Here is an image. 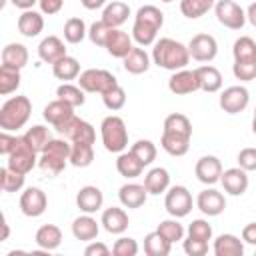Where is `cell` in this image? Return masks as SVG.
Returning <instances> with one entry per match:
<instances>
[{
	"mask_svg": "<svg viewBox=\"0 0 256 256\" xmlns=\"http://www.w3.org/2000/svg\"><path fill=\"white\" fill-rule=\"evenodd\" d=\"M192 122L186 114L172 112L164 118V130L160 136V146L170 156H184L190 148Z\"/></svg>",
	"mask_w": 256,
	"mask_h": 256,
	"instance_id": "cell-1",
	"label": "cell"
},
{
	"mask_svg": "<svg viewBox=\"0 0 256 256\" xmlns=\"http://www.w3.org/2000/svg\"><path fill=\"white\" fill-rule=\"evenodd\" d=\"M164 26V14L160 8L152 6V4H144L138 8L136 16H134V24H132V40L146 48V46H154L156 36L160 32V28Z\"/></svg>",
	"mask_w": 256,
	"mask_h": 256,
	"instance_id": "cell-2",
	"label": "cell"
},
{
	"mask_svg": "<svg viewBox=\"0 0 256 256\" xmlns=\"http://www.w3.org/2000/svg\"><path fill=\"white\" fill-rule=\"evenodd\" d=\"M152 62L158 68H164V70H170V72L182 70L190 62L188 46H184L182 42H178L174 38H160V40L154 42Z\"/></svg>",
	"mask_w": 256,
	"mask_h": 256,
	"instance_id": "cell-3",
	"label": "cell"
},
{
	"mask_svg": "<svg viewBox=\"0 0 256 256\" xmlns=\"http://www.w3.org/2000/svg\"><path fill=\"white\" fill-rule=\"evenodd\" d=\"M70 148H72L70 140H66V138H52L48 142V146L38 156V168L44 174H48L50 178L58 176L66 168V164L70 162Z\"/></svg>",
	"mask_w": 256,
	"mask_h": 256,
	"instance_id": "cell-4",
	"label": "cell"
},
{
	"mask_svg": "<svg viewBox=\"0 0 256 256\" xmlns=\"http://www.w3.org/2000/svg\"><path fill=\"white\" fill-rule=\"evenodd\" d=\"M32 114V102L28 96H12L0 108V128L6 132H16L26 126Z\"/></svg>",
	"mask_w": 256,
	"mask_h": 256,
	"instance_id": "cell-5",
	"label": "cell"
},
{
	"mask_svg": "<svg viewBox=\"0 0 256 256\" xmlns=\"http://www.w3.org/2000/svg\"><path fill=\"white\" fill-rule=\"evenodd\" d=\"M100 138L108 152L112 154L124 152L128 148V130H126L124 120L116 114L106 116L100 124Z\"/></svg>",
	"mask_w": 256,
	"mask_h": 256,
	"instance_id": "cell-6",
	"label": "cell"
},
{
	"mask_svg": "<svg viewBox=\"0 0 256 256\" xmlns=\"http://www.w3.org/2000/svg\"><path fill=\"white\" fill-rule=\"evenodd\" d=\"M118 84L116 76L104 68H88L84 72H80L78 76V86L86 92V94H104L110 88H114Z\"/></svg>",
	"mask_w": 256,
	"mask_h": 256,
	"instance_id": "cell-7",
	"label": "cell"
},
{
	"mask_svg": "<svg viewBox=\"0 0 256 256\" xmlns=\"http://www.w3.org/2000/svg\"><path fill=\"white\" fill-rule=\"evenodd\" d=\"M38 152L26 142L24 136H18L16 138V146L14 150L6 156V166L16 170V172H22V174H28L36 164H38Z\"/></svg>",
	"mask_w": 256,
	"mask_h": 256,
	"instance_id": "cell-8",
	"label": "cell"
},
{
	"mask_svg": "<svg viewBox=\"0 0 256 256\" xmlns=\"http://www.w3.org/2000/svg\"><path fill=\"white\" fill-rule=\"evenodd\" d=\"M192 194L186 186H170L164 196V208L174 218H184L192 210Z\"/></svg>",
	"mask_w": 256,
	"mask_h": 256,
	"instance_id": "cell-9",
	"label": "cell"
},
{
	"mask_svg": "<svg viewBox=\"0 0 256 256\" xmlns=\"http://www.w3.org/2000/svg\"><path fill=\"white\" fill-rule=\"evenodd\" d=\"M216 20L228 30H242L246 24V10H242L234 0H218L214 4Z\"/></svg>",
	"mask_w": 256,
	"mask_h": 256,
	"instance_id": "cell-10",
	"label": "cell"
},
{
	"mask_svg": "<svg viewBox=\"0 0 256 256\" xmlns=\"http://www.w3.org/2000/svg\"><path fill=\"white\" fill-rule=\"evenodd\" d=\"M56 132H58L60 136H64L66 140H70V142L94 144V140H96V130H94V126H92L90 122L78 118L76 114H74L68 122H64L60 128H56Z\"/></svg>",
	"mask_w": 256,
	"mask_h": 256,
	"instance_id": "cell-11",
	"label": "cell"
},
{
	"mask_svg": "<svg viewBox=\"0 0 256 256\" xmlns=\"http://www.w3.org/2000/svg\"><path fill=\"white\" fill-rule=\"evenodd\" d=\"M218 104L220 108L226 112V114H238V112H244L250 104V92L246 86H228L220 92V98H218Z\"/></svg>",
	"mask_w": 256,
	"mask_h": 256,
	"instance_id": "cell-12",
	"label": "cell"
},
{
	"mask_svg": "<svg viewBox=\"0 0 256 256\" xmlns=\"http://www.w3.org/2000/svg\"><path fill=\"white\" fill-rule=\"evenodd\" d=\"M190 58L196 62H212L218 54V42L212 34H196L188 42Z\"/></svg>",
	"mask_w": 256,
	"mask_h": 256,
	"instance_id": "cell-13",
	"label": "cell"
},
{
	"mask_svg": "<svg viewBox=\"0 0 256 256\" xmlns=\"http://www.w3.org/2000/svg\"><path fill=\"white\" fill-rule=\"evenodd\" d=\"M46 208H48V198H46L42 188L30 186L20 194V210L24 216L38 218L46 212Z\"/></svg>",
	"mask_w": 256,
	"mask_h": 256,
	"instance_id": "cell-14",
	"label": "cell"
},
{
	"mask_svg": "<svg viewBox=\"0 0 256 256\" xmlns=\"http://www.w3.org/2000/svg\"><path fill=\"white\" fill-rule=\"evenodd\" d=\"M168 90L176 96H188V94H194L196 90H200L196 70L182 68V70L172 72V76L168 80Z\"/></svg>",
	"mask_w": 256,
	"mask_h": 256,
	"instance_id": "cell-15",
	"label": "cell"
},
{
	"mask_svg": "<svg viewBox=\"0 0 256 256\" xmlns=\"http://www.w3.org/2000/svg\"><path fill=\"white\" fill-rule=\"evenodd\" d=\"M196 208L204 216H220L226 208V198L216 188H204L196 196Z\"/></svg>",
	"mask_w": 256,
	"mask_h": 256,
	"instance_id": "cell-16",
	"label": "cell"
},
{
	"mask_svg": "<svg viewBox=\"0 0 256 256\" xmlns=\"http://www.w3.org/2000/svg\"><path fill=\"white\" fill-rule=\"evenodd\" d=\"M220 182H222L224 192L230 194V196H242V194L248 190V184H250V182H248V172L242 170L240 166L222 170Z\"/></svg>",
	"mask_w": 256,
	"mask_h": 256,
	"instance_id": "cell-17",
	"label": "cell"
},
{
	"mask_svg": "<svg viewBox=\"0 0 256 256\" xmlns=\"http://www.w3.org/2000/svg\"><path fill=\"white\" fill-rule=\"evenodd\" d=\"M194 174L206 186H212V184L220 182V176H222V162H220V158L210 156V154L202 156L196 162V166H194Z\"/></svg>",
	"mask_w": 256,
	"mask_h": 256,
	"instance_id": "cell-18",
	"label": "cell"
},
{
	"mask_svg": "<svg viewBox=\"0 0 256 256\" xmlns=\"http://www.w3.org/2000/svg\"><path fill=\"white\" fill-rule=\"evenodd\" d=\"M100 224L102 228L108 232V234H124L126 228L130 226V218L126 214L124 208L120 206H110L102 212V218H100Z\"/></svg>",
	"mask_w": 256,
	"mask_h": 256,
	"instance_id": "cell-19",
	"label": "cell"
},
{
	"mask_svg": "<svg viewBox=\"0 0 256 256\" xmlns=\"http://www.w3.org/2000/svg\"><path fill=\"white\" fill-rule=\"evenodd\" d=\"M44 120L52 126V128H60L64 122H68L72 116H74V106H70L68 102L56 98L52 102H48L44 106V112H42Z\"/></svg>",
	"mask_w": 256,
	"mask_h": 256,
	"instance_id": "cell-20",
	"label": "cell"
},
{
	"mask_svg": "<svg viewBox=\"0 0 256 256\" xmlns=\"http://www.w3.org/2000/svg\"><path fill=\"white\" fill-rule=\"evenodd\" d=\"M102 204H104V194L98 186H82L76 194V206L84 212V214H94L98 210H102Z\"/></svg>",
	"mask_w": 256,
	"mask_h": 256,
	"instance_id": "cell-21",
	"label": "cell"
},
{
	"mask_svg": "<svg viewBox=\"0 0 256 256\" xmlns=\"http://www.w3.org/2000/svg\"><path fill=\"white\" fill-rule=\"evenodd\" d=\"M146 198H148V190L144 184L128 182L118 190V200L124 208H140L146 204Z\"/></svg>",
	"mask_w": 256,
	"mask_h": 256,
	"instance_id": "cell-22",
	"label": "cell"
},
{
	"mask_svg": "<svg viewBox=\"0 0 256 256\" xmlns=\"http://www.w3.org/2000/svg\"><path fill=\"white\" fill-rule=\"evenodd\" d=\"M18 32L26 38H36L42 30H44V16L42 12H36L34 8L32 10H22V14L18 16Z\"/></svg>",
	"mask_w": 256,
	"mask_h": 256,
	"instance_id": "cell-23",
	"label": "cell"
},
{
	"mask_svg": "<svg viewBox=\"0 0 256 256\" xmlns=\"http://www.w3.org/2000/svg\"><path fill=\"white\" fill-rule=\"evenodd\" d=\"M106 50H108V54L110 56H114V58H124L134 46H132V36H128L124 30H120V28H112L110 30V34H108V40H106V46H104Z\"/></svg>",
	"mask_w": 256,
	"mask_h": 256,
	"instance_id": "cell-24",
	"label": "cell"
},
{
	"mask_svg": "<svg viewBox=\"0 0 256 256\" xmlns=\"http://www.w3.org/2000/svg\"><path fill=\"white\" fill-rule=\"evenodd\" d=\"M66 56V46L58 36H46L38 44V58L46 64H54Z\"/></svg>",
	"mask_w": 256,
	"mask_h": 256,
	"instance_id": "cell-25",
	"label": "cell"
},
{
	"mask_svg": "<svg viewBox=\"0 0 256 256\" xmlns=\"http://www.w3.org/2000/svg\"><path fill=\"white\" fill-rule=\"evenodd\" d=\"M100 222H96V218H92V214H84L74 218L72 222V236L80 242H92L96 240L98 232H100Z\"/></svg>",
	"mask_w": 256,
	"mask_h": 256,
	"instance_id": "cell-26",
	"label": "cell"
},
{
	"mask_svg": "<svg viewBox=\"0 0 256 256\" xmlns=\"http://www.w3.org/2000/svg\"><path fill=\"white\" fill-rule=\"evenodd\" d=\"M122 66L128 74H144L150 68V56L142 46H134L124 58H122Z\"/></svg>",
	"mask_w": 256,
	"mask_h": 256,
	"instance_id": "cell-27",
	"label": "cell"
},
{
	"mask_svg": "<svg viewBox=\"0 0 256 256\" xmlns=\"http://www.w3.org/2000/svg\"><path fill=\"white\" fill-rule=\"evenodd\" d=\"M130 16V6L126 2H120V0H112L104 6L102 10V22H106L110 28H120Z\"/></svg>",
	"mask_w": 256,
	"mask_h": 256,
	"instance_id": "cell-28",
	"label": "cell"
},
{
	"mask_svg": "<svg viewBox=\"0 0 256 256\" xmlns=\"http://www.w3.org/2000/svg\"><path fill=\"white\" fill-rule=\"evenodd\" d=\"M196 70V76H198V84H200V90L202 92H208V94H214L222 88V74L216 66H198L194 68Z\"/></svg>",
	"mask_w": 256,
	"mask_h": 256,
	"instance_id": "cell-29",
	"label": "cell"
},
{
	"mask_svg": "<svg viewBox=\"0 0 256 256\" xmlns=\"http://www.w3.org/2000/svg\"><path fill=\"white\" fill-rule=\"evenodd\" d=\"M2 64L22 70L28 64V48L20 42H10L2 48Z\"/></svg>",
	"mask_w": 256,
	"mask_h": 256,
	"instance_id": "cell-30",
	"label": "cell"
},
{
	"mask_svg": "<svg viewBox=\"0 0 256 256\" xmlns=\"http://www.w3.org/2000/svg\"><path fill=\"white\" fill-rule=\"evenodd\" d=\"M36 244L50 252V250H56L60 244H62V230L56 226V224H44L36 230V236H34Z\"/></svg>",
	"mask_w": 256,
	"mask_h": 256,
	"instance_id": "cell-31",
	"label": "cell"
},
{
	"mask_svg": "<svg viewBox=\"0 0 256 256\" xmlns=\"http://www.w3.org/2000/svg\"><path fill=\"white\" fill-rule=\"evenodd\" d=\"M212 250H214L216 256H242L244 254V244L234 234H220V236H216Z\"/></svg>",
	"mask_w": 256,
	"mask_h": 256,
	"instance_id": "cell-32",
	"label": "cell"
},
{
	"mask_svg": "<svg viewBox=\"0 0 256 256\" xmlns=\"http://www.w3.org/2000/svg\"><path fill=\"white\" fill-rule=\"evenodd\" d=\"M144 186L148 190V194H164L168 188H170V174L166 168H152L148 170V174L144 176Z\"/></svg>",
	"mask_w": 256,
	"mask_h": 256,
	"instance_id": "cell-33",
	"label": "cell"
},
{
	"mask_svg": "<svg viewBox=\"0 0 256 256\" xmlns=\"http://www.w3.org/2000/svg\"><path fill=\"white\" fill-rule=\"evenodd\" d=\"M52 74L54 78L62 80V82H70V80H76L80 76V62L74 58V56H64L60 58L58 62L52 64Z\"/></svg>",
	"mask_w": 256,
	"mask_h": 256,
	"instance_id": "cell-34",
	"label": "cell"
},
{
	"mask_svg": "<svg viewBox=\"0 0 256 256\" xmlns=\"http://www.w3.org/2000/svg\"><path fill=\"white\" fill-rule=\"evenodd\" d=\"M144 164L128 150V152H120L118 158H116V170L120 176L124 178H138L142 172H144Z\"/></svg>",
	"mask_w": 256,
	"mask_h": 256,
	"instance_id": "cell-35",
	"label": "cell"
},
{
	"mask_svg": "<svg viewBox=\"0 0 256 256\" xmlns=\"http://www.w3.org/2000/svg\"><path fill=\"white\" fill-rule=\"evenodd\" d=\"M232 56H234V62H242V64L256 62V42L250 36L236 38L232 46Z\"/></svg>",
	"mask_w": 256,
	"mask_h": 256,
	"instance_id": "cell-36",
	"label": "cell"
},
{
	"mask_svg": "<svg viewBox=\"0 0 256 256\" xmlns=\"http://www.w3.org/2000/svg\"><path fill=\"white\" fill-rule=\"evenodd\" d=\"M170 250H172V244L158 230L148 232L144 236V252L148 256H168Z\"/></svg>",
	"mask_w": 256,
	"mask_h": 256,
	"instance_id": "cell-37",
	"label": "cell"
},
{
	"mask_svg": "<svg viewBox=\"0 0 256 256\" xmlns=\"http://www.w3.org/2000/svg\"><path fill=\"white\" fill-rule=\"evenodd\" d=\"M94 160V144L86 142H72L70 148V164L76 168H86Z\"/></svg>",
	"mask_w": 256,
	"mask_h": 256,
	"instance_id": "cell-38",
	"label": "cell"
},
{
	"mask_svg": "<svg viewBox=\"0 0 256 256\" xmlns=\"http://www.w3.org/2000/svg\"><path fill=\"white\" fill-rule=\"evenodd\" d=\"M56 98H60V100L68 102L70 106L78 108V106H82V104L86 102V92H84L78 84L64 82V84H60V86L56 88Z\"/></svg>",
	"mask_w": 256,
	"mask_h": 256,
	"instance_id": "cell-39",
	"label": "cell"
},
{
	"mask_svg": "<svg viewBox=\"0 0 256 256\" xmlns=\"http://www.w3.org/2000/svg\"><path fill=\"white\" fill-rule=\"evenodd\" d=\"M216 0H180V12L184 18L196 20L204 16L208 10H212Z\"/></svg>",
	"mask_w": 256,
	"mask_h": 256,
	"instance_id": "cell-40",
	"label": "cell"
},
{
	"mask_svg": "<svg viewBox=\"0 0 256 256\" xmlns=\"http://www.w3.org/2000/svg\"><path fill=\"white\" fill-rule=\"evenodd\" d=\"M20 80H22V76H20L18 68H10V66H4V64L0 66V94L2 96H8V94L16 92L18 86H20Z\"/></svg>",
	"mask_w": 256,
	"mask_h": 256,
	"instance_id": "cell-41",
	"label": "cell"
},
{
	"mask_svg": "<svg viewBox=\"0 0 256 256\" xmlns=\"http://www.w3.org/2000/svg\"><path fill=\"white\" fill-rule=\"evenodd\" d=\"M86 36H88V30H86V24H84L82 18L74 16V18L66 20V24H64V40L68 44H80Z\"/></svg>",
	"mask_w": 256,
	"mask_h": 256,
	"instance_id": "cell-42",
	"label": "cell"
},
{
	"mask_svg": "<svg viewBox=\"0 0 256 256\" xmlns=\"http://www.w3.org/2000/svg\"><path fill=\"white\" fill-rule=\"evenodd\" d=\"M24 138H26V142H28L38 154H40V152L48 146V142L52 140L50 130H48L46 126H42V124H36V126H32V128H28L26 134H24Z\"/></svg>",
	"mask_w": 256,
	"mask_h": 256,
	"instance_id": "cell-43",
	"label": "cell"
},
{
	"mask_svg": "<svg viewBox=\"0 0 256 256\" xmlns=\"http://www.w3.org/2000/svg\"><path fill=\"white\" fill-rule=\"evenodd\" d=\"M24 178H26V174L16 172V170H12L8 166L0 168V188L4 192H18V190H22L24 188Z\"/></svg>",
	"mask_w": 256,
	"mask_h": 256,
	"instance_id": "cell-44",
	"label": "cell"
},
{
	"mask_svg": "<svg viewBox=\"0 0 256 256\" xmlns=\"http://www.w3.org/2000/svg\"><path fill=\"white\" fill-rule=\"evenodd\" d=\"M130 152L144 164V166H150L154 160H156V144L152 140H136L132 146H130Z\"/></svg>",
	"mask_w": 256,
	"mask_h": 256,
	"instance_id": "cell-45",
	"label": "cell"
},
{
	"mask_svg": "<svg viewBox=\"0 0 256 256\" xmlns=\"http://www.w3.org/2000/svg\"><path fill=\"white\" fill-rule=\"evenodd\" d=\"M170 244H174V242H178V240H184V226L178 222V218H168V220H162L160 224H158V228H156Z\"/></svg>",
	"mask_w": 256,
	"mask_h": 256,
	"instance_id": "cell-46",
	"label": "cell"
},
{
	"mask_svg": "<svg viewBox=\"0 0 256 256\" xmlns=\"http://www.w3.org/2000/svg\"><path fill=\"white\" fill-rule=\"evenodd\" d=\"M102 102H104V106H106L108 110H112V112L122 110L124 104H126V92H124V88H122L120 84H116L114 88H110L108 92L102 94Z\"/></svg>",
	"mask_w": 256,
	"mask_h": 256,
	"instance_id": "cell-47",
	"label": "cell"
},
{
	"mask_svg": "<svg viewBox=\"0 0 256 256\" xmlns=\"http://www.w3.org/2000/svg\"><path fill=\"white\" fill-rule=\"evenodd\" d=\"M186 236L208 242V240H212V226L208 224V220H204V218H196V220L190 222Z\"/></svg>",
	"mask_w": 256,
	"mask_h": 256,
	"instance_id": "cell-48",
	"label": "cell"
},
{
	"mask_svg": "<svg viewBox=\"0 0 256 256\" xmlns=\"http://www.w3.org/2000/svg\"><path fill=\"white\" fill-rule=\"evenodd\" d=\"M110 26L106 24V22H102V20H98V22H94L90 28H88V38H90V42L92 44H96V46H106V40H108V34H110Z\"/></svg>",
	"mask_w": 256,
	"mask_h": 256,
	"instance_id": "cell-49",
	"label": "cell"
},
{
	"mask_svg": "<svg viewBox=\"0 0 256 256\" xmlns=\"http://www.w3.org/2000/svg\"><path fill=\"white\" fill-rule=\"evenodd\" d=\"M138 242L134 238H128V236H122L114 242L112 246V254L114 256H136L138 254Z\"/></svg>",
	"mask_w": 256,
	"mask_h": 256,
	"instance_id": "cell-50",
	"label": "cell"
},
{
	"mask_svg": "<svg viewBox=\"0 0 256 256\" xmlns=\"http://www.w3.org/2000/svg\"><path fill=\"white\" fill-rule=\"evenodd\" d=\"M232 74L236 80H242V82H250L256 78V62H250V64H242V62H234L232 64Z\"/></svg>",
	"mask_w": 256,
	"mask_h": 256,
	"instance_id": "cell-51",
	"label": "cell"
},
{
	"mask_svg": "<svg viewBox=\"0 0 256 256\" xmlns=\"http://www.w3.org/2000/svg\"><path fill=\"white\" fill-rule=\"evenodd\" d=\"M238 166L246 172H254L256 170V148L248 146V148H242L238 152Z\"/></svg>",
	"mask_w": 256,
	"mask_h": 256,
	"instance_id": "cell-52",
	"label": "cell"
},
{
	"mask_svg": "<svg viewBox=\"0 0 256 256\" xmlns=\"http://www.w3.org/2000/svg\"><path fill=\"white\" fill-rule=\"evenodd\" d=\"M182 246H184V252H186L188 256H204V254L208 252V242L196 240V238H190V236L184 238Z\"/></svg>",
	"mask_w": 256,
	"mask_h": 256,
	"instance_id": "cell-53",
	"label": "cell"
},
{
	"mask_svg": "<svg viewBox=\"0 0 256 256\" xmlns=\"http://www.w3.org/2000/svg\"><path fill=\"white\" fill-rule=\"evenodd\" d=\"M16 138H18V136H12V134L6 132V130L0 132V154H2V156H8V154L14 150Z\"/></svg>",
	"mask_w": 256,
	"mask_h": 256,
	"instance_id": "cell-54",
	"label": "cell"
},
{
	"mask_svg": "<svg viewBox=\"0 0 256 256\" xmlns=\"http://www.w3.org/2000/svg\"><path fill=\"white\" fill-rule=\"evenodd\" d=\"M38 6H40V12L42 14L54 16V14H58L62 10L64 0H38Z\"/></svg>",
	"mask_w": 256,
	"mask_h": 256,
	"instance_id": "cell-55",
	"label": "cell"
},
{
	"mask_svg": "<svg viewBox=\"0 0 256 256\" xmlns=\"http://www.w3.org/2000/svg\"><path fill=\"white\" fill-rule=\"evenodd\" d=\"M84 254H86V256H108V254H110V248H108L104 242L92 240V242L84 248Z\"/></svg>",
	"mask_w": 256,
	"mask_h": 256,
	"instance_id": "cell-56",
	"label": "cell"
},
{
	"mask_svg": "<svg viewBox=\"0 0 256 256\" xmlns=\"http://www.w3.org/2000/svg\"><path fill=\"white\" fill-rule=\"evenodd\" d=\"M242 240L250 246H256V222H250L242 228Z\"/></svg>",
	"mask_w": 256,
	"mask_h": 256,
	"instance_id": "cell-57",
	"label": "cell"
},
{
	"mask_svg": "<svg viewBox=\"0 0 256 256\" xmlns=\"http://www.w3.org/2000/svg\"><path fill=\"white\" fill-rule=\"evenodd\" d=\"M80 4L86 10H98V8H104L108 4V0H80Z\"/></svg>",
	"mask_w": 256,
	"mask_h": 256,
	"instance_id": "cell-58",
	"label": "cell"
},
{
	"mask_svg": "<svg viewBox=\"0 0 256 256\" xmlns=\"http://www.w3.org/2000/svg\"><path fill=\"white\" fill-rule=\"evenodd\" d=\"M10 2H12V6H16L20 10H32L38 4V0H10Z\"/></svg>",
	"mask_w": 256,
	"mask_h": 256,
	"instance_id": "cell-59",
	"label": "cell"
},
{
	"mask_svg": "<svg viewBox=\"0 0 256 256\" xmlns=\"http://www.w3.org/2000/svg\"><path fill=\"white\" fill-rule=\"evenodd\" d=\"M246 20L256 28V2H252V4L246 8Z\"/></svg>",
	"mask_w": 256,
	"mask_h": 256,
	"instance_id": "cell-60",
	"label": "cell"
},
{
	"mask_svg": "<svg viewBox=\"0 0 256 256\" xmlns=\"http://www.w3.org/2000/svg\"><path fill=\"white\" fill-rule=\"evenodd\" d=\"M8 234H10V228H8L6 216H2V238H0V242H6L8 240Z\"/></svg>",
	"mask_w": 256,
	"mask_h": 256,
	"instance_id": "cell-61",
	"label": "cell"
},
{
	"mask_svg": "<svg viewBox=\"0 0 256 256\" xmlns=\"http://www.w3.org/2000/svg\"><path fill=\"white\" fill-rule=\"evenodd\" d=\"M252 134L256 136V108H254V116H252Z\"/></svg>",
	"mask_w": 256,
	"mask_h": 256,
	"instance_id": "cell-62",
	"label": "cell"
},
{
	"mask_svg": "<svg viewBox=\"0 0 256 256\" xmlns=\"http://www.w3.org/2000/svg\"><path fill=\"white\" fill-rule=\"evenodd\" d=\"M160 2H164V4H168V2H174V0H160Z\"/></svg>",
	"mask_w": 256,
	"mask_h": 256,
	"instance_id": "cell-63",
	"label": "cell"
}]
</instances>
